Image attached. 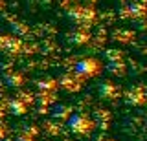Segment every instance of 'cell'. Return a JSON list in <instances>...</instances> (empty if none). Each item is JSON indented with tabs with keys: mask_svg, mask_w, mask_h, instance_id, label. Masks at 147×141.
Here are the masks:
<instances>
[{
	"mask_svg": "<svg viewBox=\"0 0 147 141\" xmlns=\"http://www.w3.org/2000/svg\"><path fill=\"white\" fill-rule=\"evenodd\" d=\"M66 126L70 128V132H74L77 136H86L94 128V123L86 114H72L66 119Z\"/></svg>",
	"mask_w": 147,
	"mask_h": 141,
	"instance_id": "obj_1",
	"label": "cell"
},
{
	"mask_svg": "<svg viewBox=\"0 0 147 141\" xmlns=\"http://www.w3.org/2000/svg\"><path fill=\"white\" fill-rule=\"evenodd\" d=\"M74 74H77L83 79H90V77H96L101 74V64H99L98 59H94V57H85L76 64Z\"/></svg>",
	"mask_w": 147,
	"mask_h": 141,
	"instance_id": "obj_2",
	"label": "cell"
},
{
	"mask_svg": "<svg viewBox=\"0 0 147 141\" xmlns=\"http://www.w3.org/2000/svg\"><path fill=\"white\" fill-rule=\"evenodd\" d=\"M68 17L74 19L76 22H79V24H88V22L94 20V9L92 7H85V6H77V7H72L70 11H68Z\"/></svg>",
	"mask_w": 147,
	"mask_h": 141,
	"instance_id": "obj_3",
	"label": "cell"
},
{
	"mask_svg": "<svg viewBox=\"0 0 147 141\" xmlns=\"http://www.w3.org/2000/svg\"><path fill=\"white\" fill-rule=\"evenodd\" d=\"M81 83H83V77H79L77 74H68L59 81V84L64 90H68V92H77L81 88Z\"/></svg>",
	"mask_w": 147,
	"mask_h": 141,
	"instance_id": "obj_4",
	"label": "cell"
},
{
	"mask_svg": "<svg viewBox=\"0 0 147 141\" xmlns=\"http://www.w3.org/2000/svg\"><path fill=\"white\" fill-rule=\"evenodd\" d=\"M145 101H147V94L140 88V86H134V88H131L127 92V103L138 106V104H145Z\"/></svg>",
	"mask_w": 147,
	"mask_h": 141,
	"instance_id": "obj_5",
	"label": "cell"
},
{
	"mask_svg": "<svg viewBox=\"0 0 147 141\" xmlns=\"http://www.w3.org/2000/svg\"><path fill=\"white\" fill-rule=\"evenodd\" d=\"M0 49H4L7 53H17L20 51V42L17 39L9 37V35H2L0 37Z\"/></svg>",
	"mask_w": 147,
	"mask_h": 141,
	"instance_id": "obj_6",
	"label": "cell"
},
{
	"mask_svg": "<svg viewBox=\"0 0 147 141\" xmlns=\"http://www.w3.org/2000/svg\"><path fill=\"white\" fill-rule=\"evenodd\" d=\"M99 95H101V97H105V99H116L118 95H119V90H118V86L114 84V83L107 81V83H103V84L99 86Z\"/></svg>",
	"mask_w": 147,
	"mask_h": 141,
	"instance_id": "obj_7",
	"label": "cell"
},
{
	"mask_svg": "<svg viewBox=\"0 0 147 141\" xmlns=\"http://www.w3.org/2000/svg\"><path fill=\"white\" fill-rule=\"evenodd\" d=\"M4 79H6V83L9 86H13V88H20L22 83H24V77L18 74V72H9V74L4 75Z\"/></svg>",
	"mask_w": 147,
	"mask_h": 141,
	"instance_id": "obj_8",
	"label": "cell"
},
{
	"mask_svg": "<svg viewBox=\"0 0 147 141\" xmlns=\"http://www.w3.org/2000/svg\"><path fill=\"white\" fill-rule=\"evenodd\" d=\"M7 106H9V110L15 114V116H22V114H26V110H28L24 101H20V99H9Z\"/></svg>",
	"mask_w": 147,
	"mask_h": 141,
	"instance_id": "obj_9",
	"label": "cell"
},
{
	"mask_svg": "<svg viewBox=\"0 0 147 141\" xmlns=\"http://www.w3.org/2000/svg\"><path fill=\"white\" fill-rule=\"evenodd\" d=\"M39 88L42 90V92H53L55 88H57V81H52V79H48V81H39Z\"/></svg>",
	"mask_w": 147,
	"mask_h": 141,
	"instance_id": "obj_10",
	"label": "cell"
},
{
	"mask_svg": "<svg viewBox=\"0 0 147 141\" xmlns=\"http://www.w3.org/2000/svg\"><path fill=\"white\" fill-rule=\"evenodd\" d=\"M53 116L55 117H70V110H68V106H64V104H57V106L53 108Z\"/></svg>",
	"mask_w": 147,
	"mask_h": 141,
	"instance_id": "obj_11",
	"label": "cell"
},
{
	"mask_svg": "<svg viewBox=\"0 0 147 141\" xmlns=\"http://www.w3.org/2000/svg\"><path fill=\"white\" fill-rule=\"evenodd\" d=\"M74 44H86V40H88V33H81V31H77V33H74Z\"/></svg>",
	"mask_w": 147,
	"mask_h": 141,
	"instance_id": "obj_12",
	"label": "cell"
},
{
	"mask_svg": "<svg viewBox=\"0 0 147 141\" xmlns=\"http://www.w3.org/2000/svg\"><path fill=\"white\" fill-rule=\"evenodd\" d=\"M6 138V126H4V123H0V139Z\"/></svg>",
	"mask_w": 147,
	"mask_h": 141,
	"instance_id": "obj_13",
	"label": "cell"
},
{
	"mask_svg": "<svg viewBox=\"0 0 147 141\" xmlns=\"http://www.w3.org/2000/svg\"><path fill=\"white\" fill-rule=\"evenodd\" d=\"M4 110H6V106H4V104H2V103H0V117H2V116H4Z\"/></svg>",
	"mask_w": 147,
	"mask_h": 141,
	"instance_id": "obj_14",
	"label": "cell"
},
{
	"mask_svg": "<svg viewBox=\"0 0 147 141\" xmlns=\"http://www.w3.org/2000/svg\"><path fill=\"white\" fill-rule=\"evenodd\" d=\"M85 2H88V4H96L98 0H85Z\"/></svg>",
	"mask_w": 147,
	"mask_h": 141,
	"instance_id": "obj_15",
	"label": "cell"
},
{
	"mask_svg": "<svg viewBox=\"0 0 147 141\" xmlns=\"http://www.w3.org/2000/svg\"><path fill=\"white\" fill-rule=\"evenodd\" d=\"M145 94H147V92H145Z\"/></svg>",
	"mask_w": 147,
	"mask_h": 141,
	"instance_id": "obj_16",
	"label": "cell"
}]
</instances>
